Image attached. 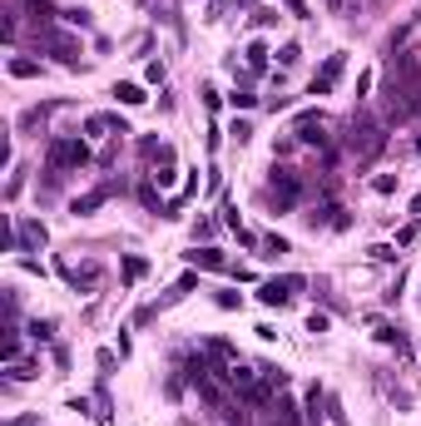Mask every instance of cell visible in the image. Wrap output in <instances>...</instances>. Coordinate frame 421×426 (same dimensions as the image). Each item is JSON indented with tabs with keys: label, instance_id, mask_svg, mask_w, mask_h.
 Returning a JSON list of instances; mask_svg holds the SVG:
<instances>
[{
	"label": "cell",
	"instance_id": "obj_3",
	"mask_svg": "<svg viewBox=\"0 0 421 426\" xmlns=\"http://www.w3.org/2000/svg\"><path fill=\"white\" fill-rule=\"evenodd\" d=\"M40 40H45V50L60 60V65H70V70L79 65V40H75V35H65V30H45Z\"/></svg>",
	"mask_w": 421,
	"mask_h": 426
},
{
	"label": "cell",
	"instance_id": "obj_29",
	"mask_svg": "<svg viewBox=\"0 0 421 426\" xmlns=\"http://www.w3.org/2000/svg\"><path fill=\"white\" fill-rule=\"evenodd\" d=\"M372 79H377L372 70H362V75H357V99H367V90H372Z\"/></svg>",
	"mask_w": 421,
	"mask_h": 426
},
{
	"label": "cell",
	"instance_id": "obj_15",
	"mask_svg": "<svg viewBox=\"0 0 421 426\" xmlns=\"http://www.w3.org/2000/svg\"><path fill=\"white\" fill-rule=\"evenodd\" d=\"M144 273H149V258H139V253H129V258H124V283L134 288V283L144 278Z\"/></svg>",
	"mask_w": 421,
	"mask_h": 426
},
{
	"label": "cell",
	"instance_id": "obj_12",
	"mask_svg": "<svg viewBox=\"0 0 421 426\" xmlns=\"http://www.w3.org/2000/svg\"><path fill=\"white\" fill-rule=\"evenodd\" d=\"M104 199H110V188H90V194H79V199L70 203V213H75V218H84V213H94Z\"/></svg>",
	"mask_w": 421,
	"mask_h": 426
},
{
	"label": "cell",
	"instance_id": "obj_6",
	"mask_svg": "<svg viewBox=\"0 0 421 426\" xmlns=\"http://www.w3.org/2000/svg\"><path fill=\"white\" fill-rule=\"evenodd\" d=\"M298 288H303V278H268V283L258 288V297H263L268 308H288Z\"/></svg>",
	"mask_w": 421,
	"mask_h": 426
},
{
	"label": "cell",
	"instance_id": "obj_23",
	"mask_svg": "<svg viewBox=\"0 0 421 426\" xmlns=\"http://www.w3.org/2000/svg\"><path fill=\"white\" fill-rule=\"evenodd\" d=\"M164 75H168L164 60H149V65H144V79H149V84H164Z\"/></svg>",
	"mask_w": 421,
	"mask_h": 426
},
{
	"label": "cell",
	"instance_id": "obj_31",
	"mask_svg": "<svg viewBox=\"0 0 421 426\" xmlns=\"http://www.w3.org/2000/svg\"><path fill=\"white\" fill-rule=\"evenodd\" d=\"M298 55H303L298 45H283V50H278V60H283V70H288V65H298Z\"/></svg>",
	"mask_w": 421,
	"mask_h": 426
},
{
	"label": "cell",
	"instance_id": "obj_21",
	"mask_svg": "<svg viewBox=\"0 0 421 426\" xmlns=\"http://www.w3.org/2000/svg\"><path fill=\"white\" fill-rule=\"evenodd\" d=\"M377 342H396V347L407 352V342H402V332H396L392 323H377Z\"/></svg>",
	"mask_w": 421,
	"mask_h": 426
},
{
	"label": "cell",
	"instance_id": "obj_19",
	"mask_svg": "<svg viewBox=\"0 0 421 426\" xmlns=\"http://www.w3.org/2000/svg\"><path fill=\"white\" fill-rule=\"evenodd\" d=\"M25 5H30V15L40 20V25H50V20H55V5H50V0H25Z\"/></svg>",
	"mask_w": 421,
	"mask_h": 426
},
{
	"label": "cell",
	"instance_id": "obj_18",
	"mask_svg": "<svg viewBox=\"0 0 421 426\" xmlns=\"http://www.w3.org/2000/svg\"><path fill=\"white\" fill-rule=\"evenodd\" d=\"M30 332H35V342H50V337H55V317H35Z\"/></svg>",
	"mask_w": 421,
	"mask_h": 426
},
{
	"label": "cell",
	"instance_id": "obj_13",
	"mask_svg": "<svg viewBox=\"0 0 421 426\" xmlns=\"http://www.w3.org/2000/svg\"><path fill=\"white\" fill-rule=\"evenodd\" d=\"M188 263H194V268H208V273H218V268H228L218 248H194V253H188Z\"/></svg>",
	"mask_w": 421,
	"mask_h": 426
},
{
	"label": "cell",
	"instance_id": "obj_34",
	"mask_svg": "<svg viewBox=\"0 0 421 426\" xmlns=\"http://www.w3.org/2000/svg\"><path fill=\"white\" fill-rule=\"evenodd\" d=\"M416 154H421V134H416Z\"/></svg>",
	"mask_w": 421,
	"mask_h": 426
},
{
	"label": "cell",
	"instance_id": "obj_9",
	"mask_svg": "<svg viewBox=\"0 0 421 426\" xmlns=\"http://www.w3.org/2000/svg\"><path fill=\"white\" fill-rule=\"evenodd\" d=\"M15 233H20V248H45V238H50L45 223H35V218H20Z\"/></svg>",
	"mask_w": 421,
	"mask_h": 426
},
{
	"label": "cell",
	"instance_id": "obj_14",
	"mask_svg": "<svg viewBox=\"0 0 421 426\" xmlns=\"http://www.w3.org/2000/svg\"><path fill=\"white\" fill-rule=\"evenodd\" d=\"M114 99H119V104H144L149 95H144V84H134V79H119V84H114Z\"/></svg>",
	"mask_w": 421,
	"mask_h": 426
},
{
	"label": "cell",
	"instance_id": "obj_26",
	"mask_svg": "<svg viewBox=\"0 0 421 426\" xmlns=\"http://www.w3.org/2000/svg\"><path fill=\"white\" fill-rule=\"evenodd\" d=\"M228 134H233L238 144H248V139H253V129H248V124H243V119H233V124H228Z\"/></svg>",
	"mask_w": 421,
	"mask_h": 426
},
{
	"label": "cell",
	"instance_id": "obj_1",
	"mask_svg": "<svg viewBox=\"0 0 421 426\" xmlns=\"http://www.w3.org/2000/svg\"><path fill=\"white\" fill-rule=\"evenodd\" d=\"M90 164V144L75 139V134H60L50 139V168H84Z\"/></svg>",
	"mask_w": 421,
	"mask_h": 426
},
{
	"label": "cell",
	"instance_id": "obj_7",
	"mask_svg": "<svg viewBox=\"0 0 421 426\" xmlns=\"http://www.w3.org/2000/svg\"><path fill=\"white\" fill-rule=\"evenodd\" d=\"M322 129H327L322 110H303V114H298V139H303V144H318V149H322V144H327Z\"/></svg>",
	"mask_w": 421,
	"mask_h": 426
},
{
	"label": "cell",
	"instance_id": "obj_11",
	"mask_svg": "<svg viewBox=\"0 0 421 426\" xmlns=\"http://www.w3.org/2000/svg\"><path fill=\"white\" fill-rule=\"evenodd\" d=\"M243 65H248V75L268 70V45H263V40H248V45H243Z\"/></svg>",
	"mask_w": 421,
	"mask_h": 426
},
{
	"label": "cell",
	"instance_id": "obj_5",
	"mask_svg": "<svg viewBox=\"0 0 421 426\" xmlns=\"http://www.w3.org/2000/svg\"><path fill=\"white\" fill-rule=\"evenodd\" d=\"M342 70H347V55H342V50L327 55V65L312 75V95H318V99H322V95H332V90H337V79H342Z\"/></svg>",
	"mask_w": 421,
	"mask_h": 426
},
{
	"label": "cell",
	"instance_id": "obj_2",
	"mask_svg": "<svg viewBox=\"0 0 421 426\" xmlns=\"http://www.w3.org/2000/svg\"><path fill=\"white\" fill-rule=\"evenodd\" d=\"M382 144H387V134H382V124H372V119H362V124H357V119H352V134H347V149H352L357 159H377V154H382Z\"/></svg>",
	"mask_w": 421,
	"mask_h": 426
},
{
	"label": "cell",
	"instance_id": "obj_30",
	"mask_svg": "<svg viewBox=\"0 0 421 426\" xmlns=\"http://www.w3.org/2000/svg\"><path fill=\"white\" fill-rule=\"evenodd\" d=\"M199 238H214V218H199V223H194V243H199Z\"/></svg>",
	"mask_w": 421,
	"mask_h": 426
},
{
	"label": "cell",
	"instance_id": "obj_10",
	"mask_svg": "<svg viewBox=\"0 0 421 426\" xmlns=\"http://www.w3.org/2000/svg\"><path fill=\"white\" fill-rule=\"evenodd\" d=\"M60 273L75 283V288H99V263H84V268H70V263H60Z\"/></svg>",
	"mask_w": 421,
	"mask_h": 426
},
{
	"label": "cell",
	"instance_id": "obj_24",
	"mask_svg": "<svg viewBox=\"0 0 421 426\" xmlns=\"http://www.w3.org/2000/svg\"><path fill=\"white\" fill-rule=\"evenodd\" d=\"M228 99H233V110H253V104H258V95H248V90H233Z\"/></svg>",
	"mask_w": 421,
	"mask_h": 426
},
{
	"label": "cell",
	"instance_id": "obj_16",
	"mask_svg": "<svg viewBox=\"0 0 421 426\" xmlns=\"http://www.w3.org/2000/svg\"><path fill=\"white\" fill-rule=\"evenodd\" d=\"M10 75H15V79H35V75H40V60L15 55V60H10Z\"/></svg>",
	"mask_w": 421,
	"mask_h": 426
},
{
	"label": "cell",
	"instance_id": "obj_27",
	"mask_svg": "<svg viewBox=\"0 0 421 426\" xmlns=\"http://www.w3.org/2000/svg\"><path fill=\"white\" fill-rule=\"evenodd\" d=\"M253 25H258V30H268V25H278V10H258V15H253Z\"/></svg>",
	"mask_w": 421,
	"mask_h": 426
},
{
	"label": "cell",
	"instance_id": "obj_4",
	"mask_svg": "<svg viewBox=\"0 0 421 426\" xmlns=\"http://www.w3.org/2000/svg\"><path fill=\"white\" fill-rule=\"evenodd\" d=\"M272 199H278V213L303 199V184H298V174H292V168H272Z\"/></svg>",
	"mask_w": 421,
	"mask_h": 426
},
{
	"label": "cell",
	"instance_id": "obj_17",
	"mask_svg": "<svg viewBox=\"0 0 421 426\" xmlns=\"http://www.w3.org/2000/svg\"><path fill=\"white\" fill-rule=\"evenodd\" d=\"M40 372V362L35 357H20V362H10V381H30Z\"/></svg>",
	"mask_w": 421,
	"mask_h": 426
},
{
	"label": "cell",
	"instance_id": "obj_25",
	"mask_svg": "<svg viewBox=\"0 0 421 426\" xmlns=\"http://www.w3.org/2000/svg\"><path fill=\"white\" fill-rule=\"evenodd\" d=\"M60 20L65 25H90V10H60Z\"/></svg>",
	"mask_w": 421,
	"mask_h": 426
},
{
	"label": "cell",
	"instance_id": "obj_20",
	"mask_svg": "<svg viewBox=\"0 0 421 426\" xmlns=\"http://www.w3.org/2000/svg\"><path fill=\"white\" fill-rule=\"evenodd\" d=\"M372 194L392 199V194H396V174H377V179H372Z\"/></svg>",
	"mask_w": 421,
	"mask_h": 426
},
{
	"label": "cell",
	"instance_id": "obj_22",
	"mask_svg": "<svg viewBox=\"0 0 421 426\" xmlns=\"http://www.w3.org/2000/svg\"><path fill=\"white\" fill-rule=\"evenodd\" d=\"M263 253H268V258H283V253H292V248H288V238L272 233V238H263Z\"/></svg>",
	"mask_w": 421,
	"mask_h": 426
},
{
	"label": "cell",
	"instance_id": "obj_32",
	"mask_svg": "<svg viewBox=\"0 0 421 426\" xmlns=\"http://www.w3.org/2000/svg\"><path fill=\"white\" fill-rule=\"evenodd\" d=\"M288 10L298 15V20H307V0H288Z\"/></svg>",
	"mask_w": 421,
	"mask_h": 426
},
{
	"label": "cell",
	"instance_id": "obj_28",
	"mask_svg": "<svg viewBox=\"0 0 421 426\" xmlns=\"http://www.w3.org/2000/svg\"><path fill=\"white\" fill-rule=\"evenodd\" d=\"M372 258H377V263H392V258H396V248H392V243H377V248H372Z\"/></svg>",
	"mask_w": 421,
	"mask_h": 426
},
{
	"label": "cell",
	"instance_id": "obj_33",
	"mask_svg": "<svg viewBox=\"0 0 421 426\" xmlns=\"http://www.w3.org/2000/svg\"><path fill=\"white\" fill-rule=\"evenodd\" d=\"M411 213H421V194H416V199H411Z\"/></svg>",
	"mask_w": 421,
	"mask_h": 426
},
{
	"label": "cell",
	"instance_id": "obj_8",
	"mask_svg": "<svg viewBox=\"0 0 421 426\" xmlns=\"http://www.w3.org/2000/svg\"><path fill=\"white\" fill-rule=\"evenodd\" d=\"M104 134H129V124L119 114H90L84 119V139H104Z\"/></svg>",
	"mask_w": 421,
	"mask_h": 426
}]
</instances>
